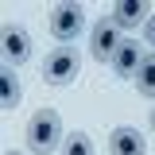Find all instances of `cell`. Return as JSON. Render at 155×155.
<instances>
[{
  "label": "cell",
  "instance_id": "cell-1",
  "mask_svg": "<svg viewBox=\"0 0 155 155\" xmlns=\"http://www.w3.org/2000/svg\"><path fill=\"white\" fill-rule=\"evenodd\" d=\"M62 143H66V136H62V120H58L54 109L31 113V120H27V147L35 155H51V151H58Z\"/></svg>",
  "mask_w": 155,
  "mask_h": 155
},
{
  "label": "cell",
  "instance_id": "cell-2",
  "mask_svg": "<svg viewBox=\"0 0 155 155\" xmlns=\"http://www.w3.org/2000/svg\"><path fill=\"white\" fill-rule=\"evenodd\" d=\"M78 74H81V58H78L74 47H54L51 54L43 58V78L51 85H70Z\"/></svg>",
  "mask_w": 155,
  "mask_h": 155
},
{
  "label": "cell",
  "instance_id": "cell-3",
  "mask_svg": "<svg viewBox=\"0 0 155 155\" xmlns=\"http://www.w3.org/2000/svg\"><path fill=\"white\" fill-rule=\"evenodd\" d=\"M81 27H85V12H81V4H58L54 12H51V35L58 43H74L81 35Z\"/></svg>",
  "mask_w": 155,
  "mask_h": 155
},
{
  "label": "cell",
  "instance_id": "cell-4",
  "mask_svg": "<svg viewBox=\"0 0 155 155\" xmlns=\"http://www.w3.org/2000/svg\"><path fill=\"white\" fill-rule=\"evenodd\" d=\"M120 43H124V39H120V27H116L109 16L93 23V31H89V51H93L97 62H113V54H116Z\"/></svg>",
  "mask_w": 155,
  "mask_h": 155
},
{
  "label": "cell",
  "instance_id": "cell-5",
  "mask_svg": "<svg viewBox=\"0 0 155 155\" xmlns=\"http://www.w3.org/2000/svg\"><path fill=\"white\" fill-rule=\"evenodd\" d=\"M0 51H4V62H8V66H23V62L31 58V35H27L23 27H4Z\"/></svg>",
  "mask_w": 155,
  "mask_h": 155
},
{
  "label": "cell",
  "instance_id": "cell-6",
  "mask_svg": "<svg viewBox=\"0 0 155 155\" xmlns=\"http://www.w3.org/2000/svg\"><path fill=\"white\" fill-rule=\"evenodd\" d=\"M109 19H113L116 27H140V23L151 19V8L143 0H116L113 8H109Z\"/></svg>",
  "mask_w": 155,
  "mask_h": 155
},
{
  "label": "cell",
  "instance_id": "cell-7",
  "mask_svg": "<svg viewBox=\"0 0 155 155\" xmlns=\"http://www.w3.org/2000/svg\"><path fill=\"white\" fill-rule=\"evenodd\" d=\"M140 62H143V51H140V43L136 39H124L120 47H116V54H113V74L116 78H132L136 81V70H140Z\"/></svg>",
  "mask_w": 155,
  "mask_h": 155
},
{
  "label": "cell",
  "instance_id": "cell-8",
  "mask_svg": "<svg viewBox=\"0 0 155 155\" xmlns=\"http://www.w3.org/2000/svg\"><path fill=\"white\" fill-rule=\"evenodd\" d=\"M109 151L113 155H147V140L136 132V128H113Z\"/></svg>",
  "mask_w": 155,
  "mask_h": 155
},
{
  "label": "cell",
  "instance_id": "cell-9",
  "mask_svg": "<svg viewBox=\"0 0 155 155\" xmlns=\"http://www.w3.org/2000/svg\"><path fill=\"white\" fill-rule=\"evenodd\" d=\"M0 105H4V109H16V105H19V78H16V66H4V70H0Z\"/></svg>",
  "mask_w": 155,
  "mask_h": 155
},
{
  "label": "cell",
  "instance_id": "cell-10",
  "mask_svg": "<svg viewBox=\"0 0 155 155\" xmlns=\"http://www.w3.org/2000/svg\"><path fill=\"white\" fill-rule=\"evenodd\" d=\"M136 89H140V97H155V51L143 54V62H140V70H136Z\"/></svg>",
  "mask_w": 155,
  "mask_h": 155
},
{
  "label": "cell",
  "instance_id": "cell-11",
  "mask_svg": "<svg viewBox=\"0 0 155 155\" xmlns=\"http://www.w3.org/2000/svg\"><path fill=\"white\" fill-rule=\"evenodd\" d=\"M62 155H93V140L85 132H70L62 143Z\"/></svg>",
  "mask_w": 155,
  "mask_h": 155
},
{
  "label": "cell",
  "instance_id": "cell-12",
  "mask_svg": "<svg viewBox=\"0 0 155 155\" xmlns=\"http://www.w3.org/2000/svg\"><path fill=\"white\" fill-rule=\"evenodd\" d=\"M143 43H147V47H155V16L143 23Z\"/></svg>",
  "mask_w": 155,
  "mask_h": 155
},
{
  "label": "cell",
  "instance_id": "cell-13",
  "mask_svg": "<svg viewBox=\"0 0 155 155\" xmlns=\"http://www.w3.org/2000/svg\"><path fill=\"white\" fill-rule=\"evenodd\" d=\"M4 155H23V151H4Z\"/></svg>",
  "mask_w": 155,
  "mask_h": 155
},
{
  "label": "cell",
  "instance_id": "cell-14",
  "mask_svg": "<svg viewBox=\"0 0 155 155\" xmlns=\"http://www.w3.org/2000/svg\"><path fill=\"white\" fill-rule=\"evenodd\" d=\"M151 128H155V109H151Z\"/></svg>",
  "mask_w": 155,
  "mask_h": 155
}]
</instances>
